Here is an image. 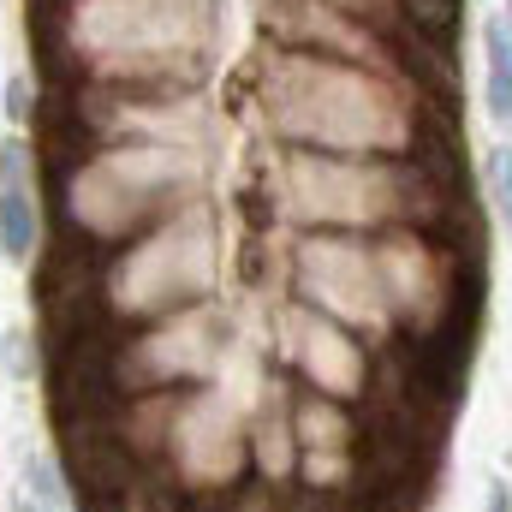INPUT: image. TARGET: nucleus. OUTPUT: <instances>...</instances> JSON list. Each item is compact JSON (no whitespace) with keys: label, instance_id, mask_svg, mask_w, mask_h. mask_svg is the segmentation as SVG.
I'll list each match as a JSON object with an SVG mask.
<instances>
[{"label":"nucleus","instance_id":"9b49d317","mask_svg":"<svg viewBox=\"0 0 512 512\" xmlns=\"http://www.w3.org/2000/svg\"><path fill=\"white\" fill-rule=\"evenodd\" d=\"M507 12H512V0H507Z\"/></svg>","mask_w":512,"mask_h":512},{"label":"nucleus","instance_id":"f03ea898","mask_svg":"<svg viewBox=\"0 0 512 512\" xmlns=\"http://www.w3.org/2000/svg\"><path fill=\"white\" fill-rule=\"evenodd\" d=\"M197 286H203V256H197V245H191L185 233H161V239L137 245L126 262H114V268L102 274V310H108L114 322H126V316H155V310L191 298Z\"/></svg>","mask_w":512,"mask_h":512},{"label":"nucleus","instance_id":"39448f33","mask_svg":"<svg viewBox=\"0 0 512 512\" xmlns=\"http://www.w3.org/2000/svg\"><path fill=\"white\" fill-rule=\"evenodd\" d=\"M251 459L262 465V477L280 489L292 471H298V435H292V411H262L256 417V429H251Z\"/></svg>","mask_w":512,"mask_h":512},{"label":"nucleus","instance_id":"20e7f679","mask_svg":"<svg viewBox=\"0 0 512 512\" xmlns=\"http://www.w3.org/2000/svg\"><path fill=\"white\" fill-rule=\"evenodd\" d=\"M18 143H0V251L12 262H30L36 251V203H30V185L18 179Z\"/></svg>","mask_w":512,"mask_h":512},{"label":"nucleus","instance_id":"1a4fd4ad","mask_svg":"<svg viewBox=\"0 0 512 512\" xmlns=\"http://www.w3.org/2000/svg\"><path fill=\"white\" fill-rule=\"evenodd\" d=\"M489 185H495V203H501L507 233H512V149H495L489 155Z\"/></svg>","mask_w":512,"mask_h":512},{"label":"nucleus","instance_id":"423d86ee","mask_svg":"<svg viewBox=\"0 0 512 512\" xmlns=\"http://www.w3.org/2000/svg\"><path fill=\"white\" fill-rule=\"evenodd\" d=\"M483 102H489V120L512 126V18H489L483 24Z\"/></svg>","mask_w":512,"mask_h":512},{"label":"nucleus","instance_id":"f257e3e1","mask_svg":"<svg viewBox=\"0 0 512 512\" xmlns=\"http://www.w3.org/2000/svg\"><path fill=\"white\" fill-rule=\"evenodd\" d=\"M161 459L173 471V483L185 495H233L245 483V465H251V429L239 423L233 399L203 387V393H179L173 405V423H167V441H161Z\"/></svg>","mask_w":512,"mask_h":512},{"label":"nucleus","instance_id":"6e6552de","mask_svg":"<svg viewBox=\"0 0 512 512\" xmlns=\"http://www.w3.org/2000/svg\"><path fill=\"white\" fill-rule=\"evenodd\" d=\"M24 489H30V501H42V507L54 512V501H60V471H54V459L30 453V459H24Z\"/></svg>","mask_w":512,"mask_h":512},{"label":"nucleus","instance_id":"9d476101","mask_svg":"<svg viewBox=\"0 0 512 512\" xmlns=\"http://www.w3.org/2000/svg\"><path fill=\"white\" fill-rule=\"evenodd\" d=\"M489 512H512V501H507V489H495V495H489Z\"/></svg>","mask_w":512,"mask_h":512},{"label":"nucleus","instance_id":"0eeeda50","mask_svg":"<svg viewBox=\"0 0 512 512\" xmlns=\"http://www.w3.org/2000/svg\"><path fill=\"white\" fill-rule=\"evenodd\" d=\"M405 18H411V30H423L429 42H453V30H459V0H405Z\"/></svg>","mask_w":512,"mask_h":512},{"label":"nucleus","instance_id":"7ed1b4c3","mask_svg":"<svg viewBox=\"0 0 512 512\" xmlns=\"http://www.w3.org/2000/svg\"><path fill=\"white\" fill-rule=\"evenodd\" d=\"M304 370H310L316 393H328V399H358V393H364V352H358L346 334H334L328 322L310 328V340H304Z\"/></svg>","mask_w":512,"mask_h":512}]
</instances>
